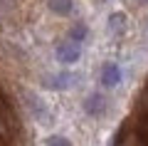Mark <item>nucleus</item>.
<instances>
[{
  "mask_svg": "<svg viewBox=\"0 0 148 146\" xmlns=\"http://www.w3.org/2000/svg\"><path fill=\"white\" fill-rule=\"evenodd\" d=\"M79 55H82L79 42H74V40L59 42V47H57V60H59L62 64H74L77 60H79Z\"/></svg>",
  "mask_w": 148,
  "mask_h": 146,
  "instance_id": "nucleus-1",
  "label": "nucleus"
},
{
  "mask_svg": "<svg viewBox=\"0 0 148 146\" xmlns=\"http://www.w3.org/2000/svg\"><path fill=\"white\" fill-rule=\"evenodd\" d=\"M119 82H121V69H119V64L106 62L101 67V84L104 87H116Z\"/></svg>",
  "mask_w": 148,
  "mask_h": 146,
  "instance_id": "nucleus-2",
  "label": "nucleus"
},
{
  "mask_svg": "<svg viewBox=\"0 0 148 146\" xmlns=\"http://www.w3.org/2000/svg\"><path fill=\"white\" fill-rule=\"evenodd\" d=\"M104 107L106 104H104V97H101V94H91L89 99L84 102V111L89 116H99L101 111H104Z\"/></svg>",
  "mask_w": 148,
  "mask_h": 146,
  "instance_id": "nucleus-3",
  "label": "nucleus"
},
{
  "mask_svg": "<svg viewBox=\"0 0 148 146\" xmlns=\"http://www.w3.org/2000/svg\"><path fill=\"white\" fill-rule=\"evenodd\" d=\"M47 5L52 12H57V15H69L72 12V0H47Z\"/></svg>",
  "mask_w": 148,
  "mask_h": 146,
  "instance_id": "nucleus-4",
  "label": "nucleus"
},
{
  "mask_svg": "<svg viewBox=\"0 0 148 146\" xmlns=\"http://www.w3.org/2000/svg\"><path fill=\"white\" fill-rule=\"evenodd\" d=\"M72 74H59V77H52V82H45V87H49V89H67V87H72Z\"/></svg>",
  "mask_w": 148,
  "mask_h": 146,
  "instance_id": "nucleus-5",
  "label": "nucleus"
},
{
  "mask_svg": "<svg viewBox=\"0 0 148 146\" xmlns=\"http://www.w3.org/2000/svg\"><path fill=\"white\" fill-rule=\"evenodd\" d=\"M86 37V25L84 22H79V25H74L72 30H69V40H74V42H82Z\"/></svg>",
  "mask_w": 148,
  "mask_h": 146,
  "instance_id": "nucleus-6",
  "label": "nucleus"
},
{
  "mask_svg": "<svg viewBox=\"0 0 148 146\" xmlns=\"http://www.w3.org/2000/svg\"><path fill=\"white\" fill-rule=\"evenodd\" d=\"M47 146H72V144H69V139H64V136H49Z\"/></svg>",
  "mask_w": 148,
  "mask_h": 146,
  "instance_id": "nucleus-7",
  "label": "nucleus"
}]
</instances>
